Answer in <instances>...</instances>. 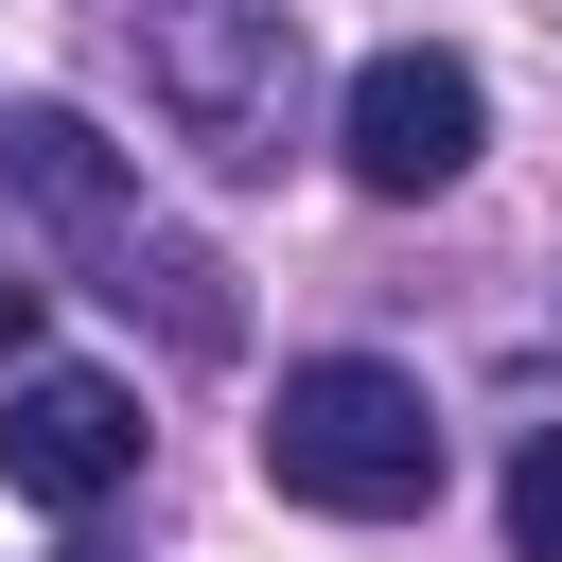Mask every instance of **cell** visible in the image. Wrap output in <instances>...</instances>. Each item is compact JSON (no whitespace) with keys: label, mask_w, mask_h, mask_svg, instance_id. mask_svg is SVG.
<instances>
[{"label":"cell","mask_w":562,"mask_h":562,"mask_svg":"<svg viewBox=\"0 0 562 562\" xmlns=\"http://www.w3.org/2000/svg\"><path fill=\"white\" fill-rule=\"evenodd\" d=\"M474 140H492V88H474L457 53H369V70H351V105H334L351 193H386V211L457 193V176H474Z\"/></svg>","instance_id":"4"},{"label":"cell","mask_w":562,"mask_h":562,"mask_svg":"<svg viewBox=\"0 0 562 562\" xmlns=\"http://www.w3.org/2000/svg\"><path fill=\"white\" fill-rule=\"evenodd\" d=\"M70 562H105V544H70Z\"/></svg>","instance_id":"8"},{"label":"cell","mask_w":562,"mask_h":562,"mask_svg":"<svg viewBox=\"0 0 562 562\" xmlns=\"http://www.w3.org/2000/svg\"><path fill=\"white\" fill-rule=\"evenodd\" d=\"M0 211H18L88 299H123L158 351H246V281H228L193 228L140 211V176H123V140H105L88 105H53V88L0 105Z\"/></svg>","instance_id":"1"},{"label":"cell","mask_w":562,"mask_h":562,"mask_svg":"<svg viewBox=\"0 0 562 562\" xmlns=\"http://www.w3.org/2000/svg\"><path fill=\"white\" fill-rule=\"evenodd\" d=\"M18 351H35V281H0V369H18Z\"/></svg>","instance_id":"7"},{"label":"cell","mask_w":562,"mask_h":562,"mask_svg":"<svg viewBox=\"0 0 562 562\" xmlns=\"http://www.w3.org/2000/svg\"><path fill=\"white\" fill-rule=\"evenodd\" d=\"M123 474H140V386L123 369H18L0 386V492L18 509H70L88 527Z\"/></svg>","instance_id":"5"},{"label":"cell","mask_w":562,"mask_h":562,"mask_svg":"<svg viewBox=\"0 0 562 562\" xmlns=\"http://www.w3.org/2000/svg\"><path fill=\"white\" fill-rule=\"evenodd\" d=\"M158 140H193V176H281L316 123V35L281 0H140L123 18Z\"/></svg>","instance_id":"2"},{"label":"cell","mask_w":562,"mask_h":562,"mask_svg":"<svg viewBox=\"0 0 562 562\" xmlns=\"http://www.w3.org/2000/svg\"><path fill=\"white\" fill-rule=\"evenodd\" d=\"M509 544H527V562H562V422L509 457Z\"/></svg>","instance_id":"6"},{"label":"cell","mask_w":562,"mask_h":562,"mask_svg":"<svg viewBox=\"0 0 562 562\" xmlns=\"http://www.w3.org/2000/svg\"><path fill=\"white\" fill-rule=\"evenodd\" d=\"M263 474H281L299 509H334V527H386V509L439 492V404H422L386 351H299L281 404H263Z\"/></svg>","instance_id":"3"}]
</instances>
